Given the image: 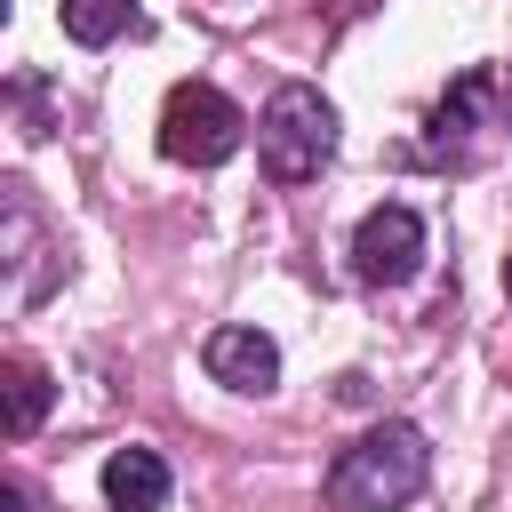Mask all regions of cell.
<instances>
[{"mask_svg":"<svg viewBox=\"0 0 512 512\" xmlns=\"http://www.w3.org/2000/svg\"><path fill=\"white\" fill-rule=\"evenodd\" d=\"M0 392H8V440H32L40 416H48V400H56L48 368L24 360V352H8V360H0Z\"/></svg>","mask_w":512,"mask_h":512,"instance_id":"9c48e42d","label":"cell"},{"mask_svg":"<svg viewBox=\"0 0 512 512\" xmlns=\"http://www.w3.org/2000/svg\"><path fill=\"white\" fill-rule=\"evenodd\" d=\"M200 368L224 384V392H272L280 384V344L264 336V328H216L208 344H200Z\"/></svg>","mask_w":512,"mask_h":512,"instance_id":"8992f818","label":"cell"},{"mask_svg":"<svg viewBox=\"0 0 512 512\" xmlns=\"http://www.w3.org/2000/svg\"><path fill=\"white\" fill-rule=\"evenodd\" d=\"M136 24V0H64V32L80 40V48H104V40H120Z\"/></svg>","mask_w":512,"mask_h":512,"instance_id":"30bf717a","label":"cell"},{"mask_svg":"<svg viewBox=\"0 0 512 512\" xmlns=\"http://www.w3.org/2000/svg\"><path fill=\"white\" fill-rule=\"evenodd\" d=\"M104 504L112 512H160L168 504V464L152 448H112L104 456Z\"/></svg>","mask_w":512,"mask_h":512,"instance_id":"ba28073f","label":"cell"},{"mask_svg":"<svg viewBox=\"0 0 512 512\" xmlns=\"http://www.w3.org/2000/svg\"><path fill=\"white\" fill-rule=\"evenodd\" d=\"M488 104H504L496 96V80L472 64V72H456V88L440 96V112H432V136H424V160H464V144L480 136V112Z\"/></svg>","mask_w":512,"mask_h":512,"instance_id":"52a82bcc","label":"cell"},{"mask_svg":"<svg viewBox=\"0 0 512 512\" xmlns=\"http://www.w3.org/2000/svg\"><path fill=\"white\" fill-rule=\"evenodd\" d=\"M0 512H32V496H24V480H0Z\"/></svg>","mask_w":512,"mask_h":512,"instance_id":"8fae6325","label":"cell"},{"mask_svg":"<svg viewBox=\"0 0 512 512\" xmlns=\"http://www.w3.org/2000/svg\"><path fill=\"white\" fill-rule=\"evenodd\" d=\"M256 152H264V176H272V184L320 176L328 152H336V112H328V96L304 88V80H280L272 104H264V120H256Z\"/></svg>","mask_w":512,"mask_h":512,"instance_id":"7a4b0ae2","label":"cell"},{"mask_svg":"<svg viewBox=\"0 0 512 512\" xmlns=\"http://www.w3.org/2000/svg\"><path fill=\"white\" fill-rule=\"evenodd\" d=\"M504 128H512V80H504Z\"/></svg>","mask_w":512,"mask_h":512,"instance_id":"7c38bea8","label":"cell"},{"mask_svg":"<svg viewBox=\"0 0 512 512\" xmlns=\"http://www.w3.org/2000/svg\"><path fill=\"white\" fill-rule=\"evenodd\" d=\"M8 296L16 304H40L56 280H64V248L40 232V216H32V200H24V184H8Z\"/></svg>","mask_w":512,"mask_h":512,"instance_id":"5b68a950","label":"cell"},{"mask_svg":"<svg viewBox=\"0 0 512 512\" xmlns=\"http://www.w3.org/2000/svg\"><path fill=\"white\" fill-rule=\"evenodd\" d=\"M416 264H424V216L400 208V200L368 208L360 232H352V272L368 288H400V280H416Z\"/></svg>","mask_w":512,"mask_h":512,"instance_id":"277c9868","label":"cell"},{"mask_svg":"<svg viewBox=\"0 0 512 512\" xmlns=\"http://www.w3.org/2000/svg\"><path fill=\"white\" fill-rule=\"evenodd\" d=\"M504 296H512V256H504Z\"/></svg>","mask_w":512,"mask_h":512,"instance_id":"4fadbf2b","label":"cell"},{"mask_svg":"<svg viewBox=\"0 0 512 512\" xmlns=\"http://www.w3.org/2000/svg\"><path fill=\"white\" fill-rule=\"evenodd\" d=\"M160 152H168L176 168H216V160H232V152H240V104H232L224 88H208V80L168 88V104H160Z\"/></svg>","mask_w":512,"mask_h":512,"instance_id":"3957f363","label":"cell"},{"mask_svg":"<svg viewBox=\"0 0 512 512\" xmlns=\"http://www.w3.org/2000/svg\"><path fill=\"white\" fill-rule=\"evenodd\" d=\"M424 480H432V448H424L416 424L392 416V424L360 432V440L328 464V504H336V512H400V504L424 496Z\"/></svg>","mask_w":512,"mask_h":512,"instance_id":"6da1fadb","label":"cell"}]
</instances>
